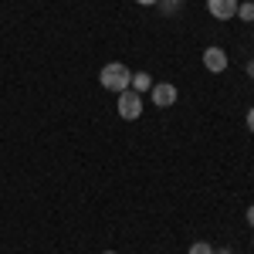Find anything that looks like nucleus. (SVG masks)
Returning a JSON list of instances; mask_svg holds the SVG:
<instances>
[{"label": "nucleus", "mask_w": 254, "mask_h": 254, "mask_svg": "<svg viewBox=\"0 0 254 254\" xmlns=\"http://www.w3.org/2000/svg\"><path fill=\"white\" fill-rule=\"evenodd\" d=\"M98 81H102V88L105 92H126L129 88V81H132V71L122 64V61H109L102 71H98Z\"/></svg>", "instance_id": "nucleus-1"}, {"label": "nucleus", "mask_w": 254, "mask_h": 254, "mask_svg": "<svg viewBox=\"0 0 254 254\" xmlns=\"http://www.w3.org/2000/svg\"><path fill=\"white\" fill-rule=\"evenodd\" d=\"M119 116L126 119V122H136V119L142 116V95L132 92V88L119 92Z\"/></svg>", "instance_id": "nucleus-2"}, {"label": "nucleus", "mask_w": 254, "mask_h": 254, "mask_svg": "<svg viewBox=\"0 0 254 254\" xmlns=\"http://www.w3.org/2000/svg\"><path fill=\"white\" fill-rule=\"evenodd\" d=\"M149 92H153V102H156L159 109L176 105V95H180V92H176V85H170V81H153V88H149Z\"/></svg>", "instance_id": "nucleus-3"}, {"label": "nucleus", "mask_w": 254, "mask_h": 254, "mask_svg": "<svg viewBox=\"0 0 254 254\" xmlns=\"http://www.w3.org/2000/svg\"><path fill=\"white\" fill-rule=\"evenodd\" d=\"M203 68H207L210 75H224V71H227V55H224V48H207V51H203Z\"/></svg>", "instance_id": "nucleus-4"}, {"label": "nucleus", "mask_w": 254, "mask_h": 254, "mask_svg": "<svg viewBox=\"0 0 254 254\" xmlns=\"http://www.w3.org/2000/svg\"><path fill=\"white\" fill-rule=\"evenodd\" d=\"M207 10L217 20H231L237 14V0H207Z\"/></svg>", "instance_id": "nucleus-5"}, {"label": "nucleus", "mask_w": 254, "mask_h": 254, "mask_svg": "<svg viewBox=\"0 0 254 254\" xmlns=\"http://www.w3.org/2000/svg\"><path fill=\"white\" fill-rule=\"evenodd\" d=\"M129 88L142 95V92H149V88H153V78H149L146 71H136V75H132V81H129Z\"/></svg>", "instance_id": "nucleus-6"}, {"label": "nucleus", "mask_w": 254, "mask_h": 254, "mask_svg": "<svg viewBox=\"0 0 254 254\" xmlns=\"http://www.w3.org/2000/svg\"><path fill=\"white\" fill-rule=\"evenodd\" d=\"M234 17H241L244 24H251V20H254V3H251V0H244V3H237V14H234Z\"/></svg>", "instance_id": "nucleus-7"}, {"label": "nucleus", "mask_w": 254, "mask_h": 254, "mask_svg": "<svg viewBox=\"0 0 254 254\" xmlns=\"http://www.w3.org/2000/svg\"><path fill=\"white\" fill-rule=\"evenodd\" d=\"M187 254H214V248L207 244V241H196V244H190V251Z\"/></svg>", "instance_id": "nucleus-8"}, {"label": "nucleus", "mask_w": 254, "mask_h": 254, "mask_svg": "<svg viewBox=\"0 0 254 254\" xmlns=\"http://www.w3.org/2000/svg\"><path fill=\"white\" fill-rule=\"evenodd\" d=\"M159 3H163V14H166V17H173L176 7H180V3H170V0H159Z\"/></svg>", "instance_id": "nucleus-9"}, {"label": "nucleus", "mask_w": 254, "mask_h": 254, "mask_svg": "<svg viewBox=\"0 0 254 254\" xmlns=\"http://www.w3.org/2000/svg\"><path fill=\"white\" fill-rule=\"evenodd\" d=\"M248 129L254 132V105H251V112H248Z\"/></svg>", "instance_id": "nucleus-10"}, {"label": "nucleus", "mask_w": 254, "mask_h": 254, "mask_svg": "<svg viewBox=\"0 0 254 254\" xmlns=\"http://www.w3.org/2000/svg\"><path fill=\"white\" fill-rule=\"evenodd\" d=\"M248 224H251V227H254V203H251V207H248Z\"/></svg>", "instance_id": "nucleus-11"}, {"label": "nucleus", "mask_w": 254, "mask_h": 254, "mask_svg": "<svg viewBox=\"0 0 254 254\" xmlns=\"http://www.w3.org/2000/svg\"><path fill=\"white\" fill-rule=\"evenodd\" d=\"M136 3H142V7H153V3H159V0H136Z\"/></svg>", "instance_id": "nucleus-12"}, {"label": "nucleus", "mask_w": 254, "mask_h": 254, "mask_svg": "<svg viewBox=\"0 0 254 254\" xmlns=\"http://www.w3.org/2000/svg\"><path fill=\"white\" fill-rule=\"evenodd\" d=\"M248 75H251V78H254V61H248Z\"/></svg>", "instance_id": "nucleus-13"}, {"label": "nucleus", "mask_w": 254, "mask_h": 254, "mask_svg": "<svg viewBox=\"0 0 254 254\" xmlns=\"http://www.w3.org/2000/svg\"><path fill=\"white\" fill-rule=\"evenodd\" d=\"M170 3H183V0H170Z\"/></svg>", "instance_id": "nucleus-14"}, {"label": "nucleus", "mask_w": 254, "mask_h": 254, "mask_svg": "<svg viewBox=\"0 0 254 254\" xmlns=\"http://www.w3.org/2000/svg\"><path fill=\"white\" fill-rule=\"evenodd\" d=\"M102 254H116V251H102Z\"/></svg>", "instance_id": "nucleus-15"}]
</instances>
